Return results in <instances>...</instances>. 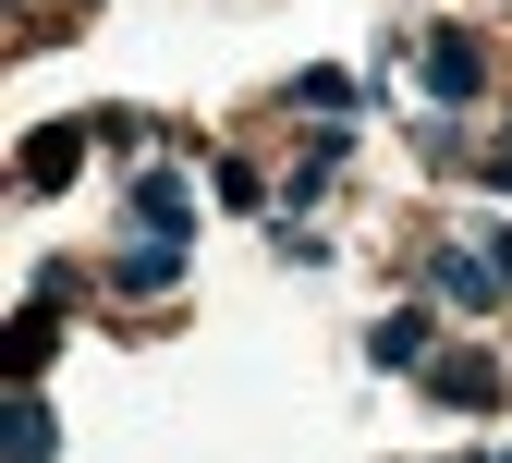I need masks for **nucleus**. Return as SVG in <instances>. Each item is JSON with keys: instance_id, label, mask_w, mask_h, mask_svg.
<instances>
[{"instance_id": "9b49d317", "label": "nucleus", "mask_w": 512, "mask_h": 463, "mask_svg": "<svg viewBox=\"0 0 512 463\" xmlns=\"http://www.w3.org/2000/svg\"><path fill=\"white\" fill-rule=\"evenodd\" d=\"M476 463H512V451H476Z\"/></svg>"}, {"instance_id": "423d86ee", "label": "nucleus", "mask_w": 512, "mask_h": 463, "mask_svg": "<svg viewBox=\"0 0 512 463\" xmlns=\"http://www.w3.org/2000/svg\"><path fill=\"white\" fill-rule=\"evenodd\" d=\"M0 451H13V463H49V451H61V415L37 403V390H13V415H0Z\"/></svg>"}, {"instance_id": "0eeeda50", "label": "nucleus", "mask_w": 512, "mask_h": 463, "mask_svg": "<svg viewBox=\"0 0 512 463\" xmlns=\"http://www.w3.org/2000/svg\"><path fill=\"white\" fill-rule=\"evenodd\" d=\"M183 281V244H122L110 256V293H171Z\"/></svg>"}, {"instance_id": "9d476101", "label": "nucleus", "mask_w": 512, "mask_h": 463, "mask_svg": "<svg viewBox=\"0 0 512 463\" xmlns=\"http://www.w3.org/2000/svg\"><path fill=\"white\" fill-rule=\"evenodd\" d=\"M488 269H500V293H512V232H500V244H488Z\"/></svg>"}, {"instance_id": "f257e3e1", "label": "nucleus", "mask_w": 512, "mask_h": 463, "mask_svg": "<svg viewBox=\"0 0 512 463\" xmlns=\"http://www.w3.org/2000/svg\"><path fill=\"white\" fill-rule=\"evenodd\" d=\"M415 74H427V98H439V110H464V98L488 86V49H476L464 25H427V49H415Z\"/></svg>"}, {"instance_id": "1a4fd4ad", "label": "nucleus", "mask_w": 512, "mask_h": 463, "mask_svg": "<svg viewBox=\"0 0 512 463\" xmlns=\"http://www.w3.org/2000/svg\"><path fill=\"white\" fill-rule=\"evenodd\" d=\"M49 342H61V305H25V317H13V378H37Z\"/></svg>"}, {"instance_id": "f03ea898", "label": "nucleus", "mask_w": 512, "mask_h": 463, "mask_svg": "<svg viewBox=\"0 0 512 463\" xmlns=\"http://www.w3.org/2000/svg\"><path fill=\"white\" fill-rule=\"evenodd\" d=\"M427 403H452V415H488V403H500V354H476V342L427 354Z\"/></svg>"}, {"instance_id": "6e6552de", "label": "nucleus", "mask_w": 512, "mask_h": 463, "mask_svg": "<svg viewBox=\"0 0 512 463\" xmlns=\"http://www.w3.org/2000/svg\"><path fill=\"white\" fill-rule=\"evenodd\" d=\"M439 293H452V305H488V293H500V269H488L476 244H439Z\"/></svg>"}, {"instance_id": "7ed1b4c3", "label": "nucleus", "mask_w": 512, "mask_h": 463, "mask_svg": "<svg viewBox=\"0 0 512 463\" xmlns=\"http://www.w3.org/2000/svg\"><path fill=\"white\" fill-rule=\"evenodd\" d=\"M122 208H135L147 244H183V220H196V183H183V171H135V195H122Z\"/></svg>"}, {"instance_id": "39448f33", "label": "nucleus", "mask_w": 512, "mask_h": 463, "mask_svg": "<svg viewBox=\"0 0 512 463\" xmlns=\"http://www.w3.org/2000/svg\"><path fill=\"white\" fill-rule=\"evenodd\" d=\"M86 135H98V122H49V135L25 147V183H37V195H61V183L86 171Z\"/></svg>"}, {"instance_id": "20e7f679", "label": "nucleus", "mask_w": 512, "mask_h": 463, "mask_svg": "<svg viewBox=\"0 0 512 463\" xmlns=\"http://www.w3.org/2000/svg\"><path fill=\"white\" fill-rule=\"evenodd\" d=\"M427 354H439V317H427V305H391V317L366 329V366H391V378H403V366L427 378Z\"/></svg>"}]
</instances>
